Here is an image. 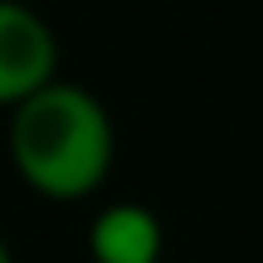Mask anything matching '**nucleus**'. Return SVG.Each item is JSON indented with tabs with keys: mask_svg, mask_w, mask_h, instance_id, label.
Masks as SVG:
<instances>
[{
	"mask_svg": "<svg viewBox=\"0 0 263 263\" xmlns=\"http://www.w3.org/2000/svg\"><path fill=\"white\" fill-rule=\"evenodd\" d=\"M10 166L34 195L73 205L107 180L117 156V132L103 98L83 83L54 78L10 107Z\"/></svg>",
	"mask_w": 263,
	"mask_h": 263,
	"instance_id": "f257e3e1",
	"label": "nucleus"
},
{
	"mask_svg": "<svg viewBox=\"0 0 263 263\" xmlns=\"http://www.w3.org/2000/svg\"><path fill=\"white\" fill-rule=\"evenodd\" d=\"M59 78V34L39 10L20 0H0V107L25 103Z\"/></svg>",
	"mask_w": 263,
	"mask_h": 263,
	"instance_id": "f03ea898",
	"label": "nucleus"
},
{
	"mask_svg": "<svg viewBox=\"0 0 263 263\" xmlns=\"http://www.w3.org/2000/svg\"><path fill=\"white\" fill-rule=\"evenodd\" d=\"M88 258L93 263H166L161 219L137 200H112L88 224Z\"/></svg>",
	"mask_w": 263,
	"mask_h": 263,
	"instance_id": "7ed1b4c3",
	"label": "nucleus"
},
{
	"mask_svg": "<svg viewBox=\"0 0 263 263\" xmlns=\"http://www.w3.org/2000/svg\"><path fill=\"white\" fill-rule=\"evenodd\" d=\"M0 263H15V254H10V244H5V234H0Z\"/></svg>",
	"mask_w": 263,
	"mask_h": 263,
	"instance_id": "20e7f679",
	"label": "nucleus"
}]
</instances>
